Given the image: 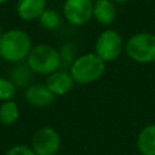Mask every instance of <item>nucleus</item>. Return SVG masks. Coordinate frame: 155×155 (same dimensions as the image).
<instances>
[{
  "label": "nucleus",
  "mask_w": 155,
  "mask_h": 155,
  "mask_svg": "<svg viewBox=\"0 0 155 155\" xmlns=\"http://www.w3.org/2000/svg\"><path fill=\"white\" fill-rule=\"evenodd\" d=\"M61 148L59 133L50 127L44 126L35 131L31 138V149L36 155H56Z\"/></svg>",
  "instance_id": "obj_6"
},
{
  "label": "nucleus",
  "mask_w": 155,
  "mask_h": 155,
  "mask_svg": "<svg viewBox=\"0 0 155 155\" xmlns=\"http://www.w3.org/2000/svg\"><path fill=\"white\" fill-rule=\"evenodd\" d=\"M40 25L46 30H56L62 25L61 15L53 8H46L39 17Z\"/></svg>",
  "instance_id": "obj_15"
},
{
  "label": "nucleus",
  "mask_w": 155,
  "mask_h": 155,
  "mask_svg": "<svg viewBox=\"0 0 155 155\" xmlns=\"http://www.w3.org/2000/svg\"><path fill=\"white\" fill-rule=\"evenodd\" d=\"M125 51L133 62L147 64L155 62V34L140 31L128 38Z\"/></svg>",
  "instance_id": "obj_4"
},
{
  "label": "nucleus",
  "mask_w": 155,
  "mask_h": 155,
  "mask_svg": "<svg viewBox=\"0 0 155 155\" xmlns=\"http://www.w3.org/2000/svg\"><path fill=\"white\" fill-rule=\"evenodd\" d=\"M45 84L50 88V91L57 97V96H63V94L70 92L75 82H74L69 70L58 69L54 73L47 75Z\"/></svg>",
  "instance_id": "obj_9"
},
{
  "label": "nucleus",
  "mask_w": 155,
  "mask_h": 155,
  "mask_svg": "<svg viewBox=\"0 0 155 155\" xmlns=\"http://www.w3.org/2000/svg\"><path fill=\"white\" fill-rule=\"evenodd\" d=\"M33 70L29 68L27 62L15 63V65L10 70V80L15 84L16 87H28L31 85L33 80Z\"/></svg>",
  "instance_id": "obj_13"
},
{
  "label": "nucleus",
  "mask_w": 155,
  "mask_h": 155,
  "mask_svg": "<svg viewBox=\"0 0 155 155\" xmlns=\"http://www.w3.org/2000/svg\"><path fill=\"white\" fill-rule=\"evenodd\" d=\"M46 0H18L16 5V12L23 21L30 22L39 19L41 13L47 8Z\"/></svg>",
  "instance_id": "obj_10"
},
{
  "label": "nucleus",
  "mask_w": 155,
  "mask_h": 155,
  "mask_svg": "<svg viewBox=\"0 0 155 155\" xmlns=\"http://www.w3.org/2000/svg\"><path fill=\"white\" fill-rule=\"evenodd\" d=\"M137 148L142 155H155V124H149L140 130Z\"/></svg>",
  "instance_id": "obj_12"
},
{
  "label": "nucleus",
  "mask_w": 155,
  "mask_h": 155,
  "mask_svg": "<svg viewBox=\"0 0 155 155\" xmlns=\"http://www.w3.org/2000/svg\"><path fill=\"white\" fill-rule=\"evenodd\" d=\"M0 59H1V57H0Z\"/></svg>",
  "instance_id": "obj_22"
},
{
  "label": "nucleus",
  "mask_w": 155,
  "mask_h": 155,
  "mask_svg": "<svg viewBox=\"0 0 155 155\" xmlns=\"http://www.w3.org/2000/svg\"><path fill=\"white\" fill-rule=\"evenodd\" d=\"M4 155H36V154L34 153L31 147L18 144V145H13L12 148H10Z\"/></svg>",
  "instance_id": "obj_18"
},
{
  "label": "nucleus",
  "mask_w": 155,
  "mask_h": 155,
  "mask_svg": "<svg viewBox=\"0 0 155 155\" xmlns=\"http://www.w3.org/2000/svg\"><path fill=\"white\" fill-rule=\"evenodd\" d=\"M107 63L94 52L78 56L69 68V73L75 84L87 85L97 81L105 71Z\"/></svg>",
  "instance_id": "obj_2"
},
{
  "label": "nucleus",
  "mask_w": 155,
  "mask_h": 155,
  "mask_svg": "<svg viewBox=\"0 0 155 155\" xmlns=\"http://www.w3.org/2000/svg\"><path fill=\"white\" fill-rule=\"evenodd\" d=\"M2 34H4V31H2V29H1V27H0V39H1V36H2Z\"/></svg>",
  "instance_id": "obj_20"
},
{
  "label": "nucleus",
  "mask_w": 155,
  "mask_h": 155,
  "mask_svg": "<svg viewBox=\"0 0 155 155\" xmlns=\"http://www.w3.org/2000/svg\"><path fill=\"white\" fill-rule=\"evenodd\" d=\"M19 117V108L13 99L5 101L0 105V122L5 126L15 124Z\"/></svg>",
  "instance_id": "obj_14"
},
{
  "label": "nucleus",
  "mask_w": 155,
  "mask_h": 155,
  "mask_svg": "<svg viewBox=\"0 0 155 155\" xmlns=\"http://www.w3.org/2000/svg\"><path fill=\"white\" fill-rule=\"evenodd\" d=\"M16 86L15 84L6 78L0 76V101H10L16 93Z\"/></svg>",
  "instance_id": "obj_16"
},
{
  "label": "nucleus",
  "mask_w": 155,
  "mask_h": 155,
  "mask_svg": "<svg viewBox=\"0 0 155 155\" xmlns=\"http://www.w3.org/2000/svg\"><path fill=\"white\" fill-rule=\"evenodd\" d=\"M93 0H65L63 16L73 25H84L92 18Z\"/></svg>",
  "instance_id": "obj_7"
},
{
  "label": "nucleus",
  "mask_w": 155,
  "mask_h": 155,
  "mask_svg": "<svg viewBox=\"0 0 155 155\" xmlns=\"http://www.w3.org/2000/svg\"><path fill=\"white\" fill-rule=\"evenodd\" d=\"M31 47V39L27 31L10 29L0 39V57L8 63H19L27 59Z\"/></svg>",
  "instance_id": "obj_1"
},
{
  "label": "nucleus",
  "mask_w": 155,
  "mask_h": 155,
  "mask_svg": "<svg viewBox=\"0 0 155 155\" xmlns=\"http://www.w3.org/2000/svg\"><path fill=\"white\" fill-rule=\"evenodd\" d=\"M115 4H122V2H127V1H130V0H113Z\"/></svg>",
  "instance_id": "obj_19"
},
{
  "label": "nucleus",
  "mask_w": 155,
  "mask_h": 155,
  "mask_svg": "<svg viewBox=\"0 0 155 155\" xmlns=\"http://www.w3.org/2000/svg\"><path fill=\"white\" fill-rule=\"evenodd\" d=\"M124 50V40L120 33L114 29L103 30L97 36L94 42V53L105 63L116 61Z\"/></svg>",
  "instance_id": "obj_5"
},
{
  "label": "nucleus",
  "mask_w": 155,
  "mask_h": 155,
  "mask_svg": "<svg viewBox=\"0 0 155 155\" xmlns=\"http://www.w3.org/2000/svg\"><path fill=\"white\" fill-rule=\"evenodd\" d=\"M92 18L104 25L111 24L116 18L115 2L113 0H94Z\"/></svg>",
  "instance_id": "obj_11"
},
{
  "label": "nucleus",
  "mask_w": 155,
  "mask_h": 155,
  "mask_svg": "<svg viewBox=\"0 0 155 155\" xmlns=\"http://www.w3.org/2000/svg\"><path fill=\"white\" fill-rule=\"evenodd\" d=\"M7 1H8V0H0V5H1V4H5V2H7Z\"/></svg>",
  "instance_id": "obj_21"
},
{
  "label": "nucleus",
  "mask_w": 155,
  "mask_h": 155,
  "mask_svg": "<svg viewBox=\"0 0 155 155\" xmlns=\"http://www.w3.org/2000/svg\"><path fill=\"white\" fill-rule=\"evenodd\" d=\"M34 74L50 75L62 67L59 51L48 44L34 45L25 59Z\"/></svg>",
  "instance_id": "obj_3"
},
{
  "label": "nucleus",
  "mask_w": 155,
  "mask_h": 155,
  "mask_svg": "<svg viewBox=\"0 0 155 155\" xmlns=\"http://www.w3.org/2000/svg\"><path fill=\"white\" fill-rule=\"evenodd\" d=\"M25 99L33 107L46 108L54 102L56 96L46 84H31L25 88Z\"/></svg>",
  "instance_id": "obj_8"
},
{
  "label": "nucleus",
  "mask_w": 155,
  "mask_h": 155,
  "mask_svg": "<svg viewBox=\"0 0 155 155\" xmlns=\"http://www.w3.org/2000/svg\"><path fill=\"white\" fill-rule=\"evenodd\" d=\"M59 53H61V58H62V65H69V68H70V65H71V63L75 61V56H74V53H73V47H71V45L70 44H65L63 47H62V50L59 51Z\"/></svg>",
  "instance_id": "obj_17"
}]
</instances>
